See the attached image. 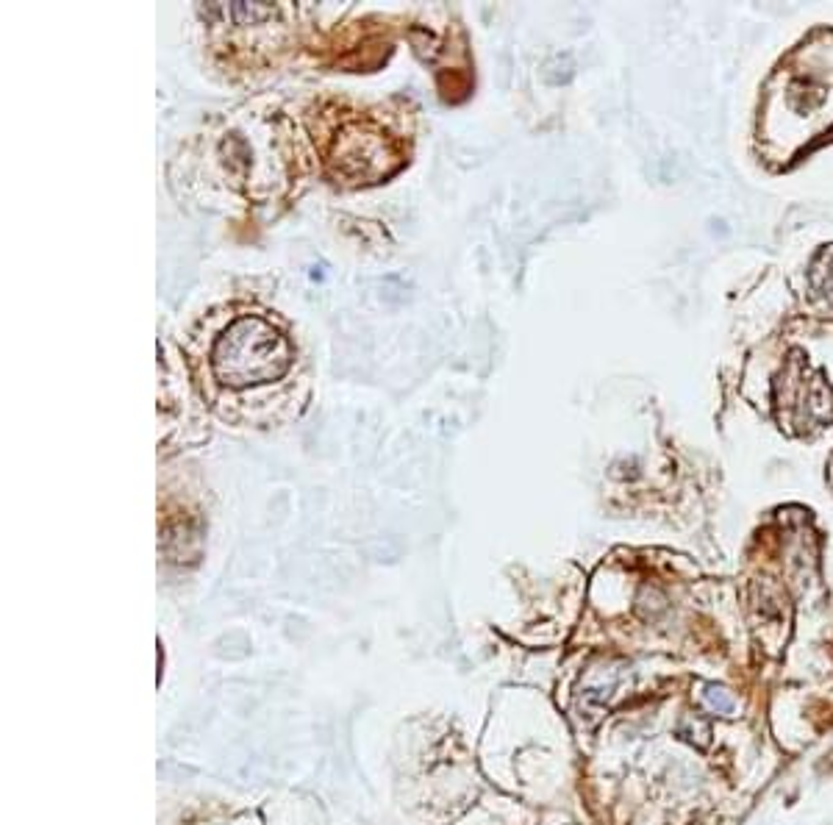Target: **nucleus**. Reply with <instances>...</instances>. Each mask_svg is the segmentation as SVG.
I'll return each mask as SVG.
<instances>
[{
  "label": "nucleus",
  "instance_id": "obj_1",
  "mask_svg": "<svg viewBox=\"0 0 833 825\" xmlns=\"http://www.w3.org/2000/svg\"><path fill=\"white\" fill-rule=\"evenodd\" d=\"M292 348L286 337L262 317H239L214 348V375L225 387H259L286 373Z\"/></svg>",
  "mask_w": 833,
  "mask_h": 825
},
{
  "label": "nucleus",
  "instance_id": "obj_2",
  "mask_svg": "<svg viewBox=\"0 0 833 825\" xmlns=\"http://www.w3.org/2000/svg\"><path fill=\"white\" fill-rule=\"evenodd\" d=\"M678 734L686 739V742H692V745H697V748H706L711 739V728L709 723L703 720V717H697V714H689V717H684L681 723H678Z\"/></svg>",
  "mask_w": 833,
  "mask_h": 825
},
{
  "label": "nucleus",
  "instance_id": "obj_3",
  "mask_svg": "<svg viewBox=\"0 0 833 825\" xmlns=\"http://www.w3.org/2000/svg\"><path fill=\"white\" fill-rule=\"evenodd\" d=\"M703 703L709 706L711 712L722 714V717L734 714V709H736L734 695H731L725 687H717V684H706V687H703Z\"/></svg>",
  "mask_w": 833,
  "mask_h": 825
}]
</instances>
